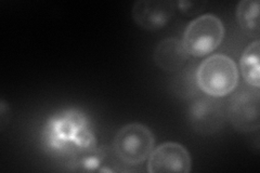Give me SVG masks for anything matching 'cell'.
<instances>
[{"instance_id":"1","label":"cell","mask_w":260,"mask_h":173,"mask_svg":"<svg viewBox=\"0 0 260 173\" xmlns=\"http://www.w3.org/2000/svg\"><path fill=\"white\" fill-rule=\"evenodd\" d=\"M195 78L203 92L213 97H221L230 94L237 88L239 71L231 57L214 54L200 64Z\"/></svg>"},{"instance_id":"2","label":"cell","mask_w":260,"mask_h":173,"mask_svg":"<svg viewBox=\"0 0 260 173\" xmlns=\"http://www.w3.org/2000/svg\"><path fill=\"white\" fill-rule=\"evenodd\" d=\"M224 36L221 20L214 14H204L191 21L186 26L182 43L193 56H205L220 46Z\"/></svg>"},{"instance_id":"3","label":"cell","mask_w":260,"mask_h":173,"mask_svg":"<svg viewBox=\"0 0 260 173\" xmlns=\"http://www.w3.org/2000/svg\"><path fill=\"white\" fill-rule=\"evenodd\" d=\"M154 147V135L150 128L138 122L118 130L113 148L118 158L128 164H138L149 158Z\"/></svg>"},{"instance_id":"4","label":"cell","mask_w":260,"mask_h":173,"mask_svg":"<svg viewBox=\"0 0 260 173\" xmlns=\"http://www.w3.org/2000/svg\"><path fill=\"white\" fill-rule=\"evenodd\" d=\"M259 112L258 88L254 90H242L234 94L228 107V116L233 127L244 132L259 128Z\"/></svg>"},{"instance_id":"5","label":"cell","mask_w":260,"mask_h":173,"mask_svg":"<svg viewBox=\"0 0 260 173\" xmlns=\"http://www.w3.org/2000/svg\"><path fill=\"white\" fill-rule=\"evenodd\" d=\"M191 167L190 153L183 145L175 142H166L157 146L152 151L148 160L150 173H189Z\"/></svg>"},{"instance_id":"6","label":"cell","mask_w":260,"mask_h":173,"mask_svg":"<svg viewBox=\"0 0 260 173\" xmlns=\"http://www.w3.org/2000/svg\"><path fill=\"white\" fill-rule=\"evenodd\" d=\"M175 12L176 3L170 0H139L133 7V18L137 25L148 30L166 26Z\"/></svg>"},{"instance_id":"7","label":"cell","mask_w":260,"mask_h":173,"mask_svg":"<svg viewBox=\"0 0 260 173\" xmlns=\"http://www.w3.org/2000/svg\"><path fill=\"white\" fill-rule=\"evenodd\" d=\"M223 112L220 103L210 98H200L195 101L189 111V119L192 128L199 133H214L223 123Z\"/></svg>"},{"instance_id":"8","label":"cell","mask_w":260,"mask_h":173,"mask_svg":"<svg viewBox=\"0 0 260 173\" xmlns=\"http://www.w3.org/2000/svg\"><path fill=\"white\" fill-rule=\"evenodd\" d=\"M189 53L181 40L177 38H166L159 41L154 50V62L157 66L166 72H176L182 68L189 59Z\"/></svg>"},{"instance_id":"9","label":"cell","mask_w":260,"mask_h":173,"mask_svg":"<svg viewBox=\"0 0 260 173\" xmlns=\"http://www.w3.org/2000/svg\"><path fill=\"white\" fill-rule=\"evenodd\" d=\"M259 53L260 41L257 39L245 48V50L242 53L240 60V67L244 80H245L250 87L258 89L260 86Z\"/></svg>"},{"instance_id":"10","label":"cell","mask_w":260,"mask_h":173,"mask_svg":"<svg viewBox=\"0 0 260 173\" xmlns=\"http://www.w3.org/2000/svg\"><path fill=\"white\" fill-rule=\"evenodd\" d=\"M237 18L241 28L248 35H259L258 0H242L240 2L237 8Z\"/></svg>"}]
</instances>
